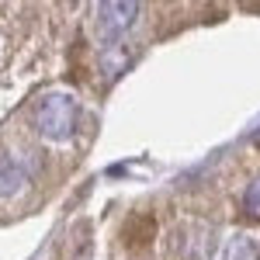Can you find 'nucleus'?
Wrapping results in <instances>:
<instances>
[{
    "instance_id": "1",
    "label": "nucleus",
    "mask_w": 260,
    "mask_h": 260,
    "mask_svg": "<svg viewBox=\"0 0 260 260\" xmlns=\"http://www.w3.org/2000/svg\"><path fill=\"white\" fill-rule=\"evenodd\" d=\"M77 118H80V104H77L73 94H66V90H52V94H45L35 104V128L49 142L70 139L73 128H77Z\"/></svg>"
},
{
    "instance_id": "2",
    "label": "nucleus",
    "mask_w": 260,
    "mask_h": 260,
    "mask_svg": "<svg viewBox=\"0 0 260 260\" xmlns=\"http://www.w3.org/2000/svg\"><path fill=\"white\" fill-rule=\"evenodd\" d=\"M139 4L136 0H104L94 7V21L108 39H121L136 21H139Z\"/></svg>"
},
{
    "instance_id": "3",
    "label": "nucleus",
    "mask_w": 260,
    "mask_h": 260,
    "mask_svg": "<svg viewBox=\"0 0 260 260\" xmlns=\"http://www.w3.org/2000/svg\"><path fill=\"white\" fill-rule=\"evenodd\" d=\"M24 180H28V170H24L14 156L0 153V201L14 198L21 187H24Z\"/></svg>"
},
{
    "instance_id": "4",
    "label": "nucleus",
    "mask_w": 260,
    "mask_h": 260,
    "mask_svg": "<svg viewBox=\"0 0 260 260\" xmlns=\"http://www.w3.org/2000/svg\"><path fill=\"white\" fill-rule=\"evenodd\" d=\"M222 260H260V243L246 233H236L222 246Z\"/></svg>"
},
{
    "instance_id": "5",
    "label": "nucleus",
    "mask_w": 260,
    "mask_h": 260,
    "mask_svg": "<svg viewBox=\"0 0 260 260\" xmlns=\"http://www.w3.org/2000/svg\"><path fill=\"white\" fill-rule=\"evenodd\" d=\"M128 59H132V56H128V52H121V45L115 42V45H111V49L104 52V70H108V77L121 73V70L128 66Z\"/></svg>"
},
{
    "instance_id": "6",
    "label": "nucleus",
    "mask_w": 260,
    "mask_h": 260,
    "mask_svg": "<svg viewBox=\"0 0 260 260\" xmlns=\"http://www.w3.org/2000/svg\"><path fill=\"white\" fill-rule=\"evenodd\" d=\"M243 205L250 208V215L260 219V177L250 180V187H246V194H243Z\"/></svg>"
}]
</instances>
